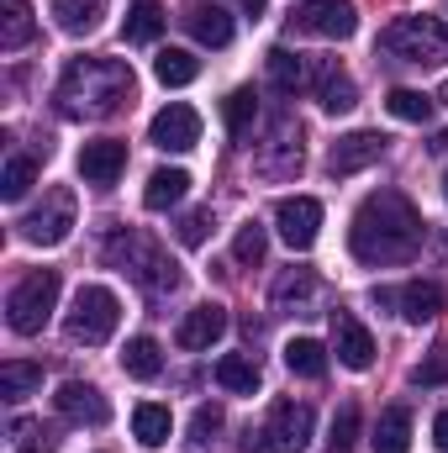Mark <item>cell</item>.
<instances>
[{
	"label": "cell",
	"instance_id": "obj_22",
	"mask_svg": "<svg viewBox=\"0 0 448 453\" xmlns=\"http://www.w3.org/2000/svg\"><path fill=\"white\" fill-rule=\"evenodd\" d=\"M153 80H158V85H169V90H185V85H196V80H201V58H196V53H185V48H164V53L153 58Z\"/></svg>",
	"mask_w": 448,
	"mask_h": 453
},
{
	"label": "cell",
	"instance_id": "obj_26",
	"mask_svg": "<svg viewBox=\"0 0 448 453\" xmlns=\"http://www.w3.org/2000/svg\"><path fill=\"white\" fill-rule=\"evenodd\" d=\"M317 106L328 116L353 111V106H359V85H353L343 69H322V74H317Z\"/></svg>",
	"mask_w": 448,
	"mask_h": 453
},
{
	"label": "cell",
	"instance_id": "obj_1",
	"mask_svg": "<svg viewBox=\"0 0 448 453\" xmlns=\"http://www.w3.org/2000/svg\"><path fill=\"white\" fill-rule=\"evenodd\" d=\"M348 248L359 264L385 269V264H406L422 248V211L401 196V190H375L359 201L353 222H348Z\"/></svg>",
	"mask_w": 448,
	"mask_h": 453
},
{
	"label": "cell",
	"instance_id": "obj_47",
	"mask_svg": "<svg viewBox=\"0 0 448 453\" xmlns=\"http://www.w3.org/2000/svg\"><path fill=\"white\" fill-rule=\"evenodd\" d=\"M444 196H448V180H444Z\"/></svg>",
	"mask_w": 448,
	"mask_h": 453
},
{
	"label": "cell",
	"instance_id": "obj_28",
	"mask_svg": "<svg viewBox=\"0 0 448 453\" xmlns=\"http://www.w3.org/2000/svg\"><path fill=\"white\" fill-rule=\"evenodd\" d=\"M121 369L132 374V380H158L164 374V348L153 338H127L121 348Z\"/></svg>",
	"mask_w": 448,
	"mask_h": 453
},
{
	"label": "cell",
	"instance_id": "obj_40",
	"mask_svg": "<svg viewBox=\"0 0 448 453\" xmlns=\"http://www.w3.org/2000/svg\"><path fill=\"white\" fill-rule=\"evenodd\" d=\"M212 211H206V206H201V211H190V217H185V222L174 226V232H180V242H185V248H201V242H206V237H212Z\"/></svg>",
	"mask_w": 448,
	"mask_h": 453
},
{
	"label": "cell",
	"instance_id": "obj_8",
	"mask_svg": "<svg viewBox=\"0 0 448 453\" xmlns=\"http://www.w3.org/2000/svg\"><path fill=\"white\" fill-rule=\"evenodd\" d=\"M290 32L296 37H322V42H343L359 32V11L353 0H301L290 11Z\"/></svg>",
	"mask_w": 448,
	"mask_h": 453
},
{
	"label": "cell",
	"instance_id": "obj_43",
	"mask_svg": "<svg viewBox=\"0 0 448 453\" xmlns=\"http://www.w3.org/2000/svg\"><path fill=\"white\" fill-rule=\"evenodd\" d=\"M433 443H438V453H448V406L433 417Z\"/></svg>",
	"mask_w": 448,
	"mask_h": 453
},
{
	"label": "cell",
	"instance_id": "obj_17",
	"mask_svg": "<svg viewBox=\"0 0 448 453\" xmlns=\"http://www.w3.org/2000/svg\"><path fill=\"white\" fill-rule=\"evenodd\" d=\"M227 338V311L217 301H206V306H190L185 317H180V327H174V342L180 348H190V353H206L212 342Z\"/></svg>",
	"mask_w": 448,
	"mask_h": 453
},
{
	"label": "cell",
	"instance_id": "obj_24",
	"mask_svg": "<svg viewBox=\"0 0 448 453\" xmlns=\"http://www.w3.org/2000/svg\"><path fill=\"white\" fill-rule=\"evenodd\" d=\"M185 21H190L196 42H206V48H227V42H232V32H237L222 5H190V11H185Z\"/></svg>",
	"mask_w": 448,
	"mask_h": 453
},
{
	"label": "cell",
	"instance_id": "obj_34",
	"mask_svg": "<svg viewBox=\"0 0 448 453\" xmlns=\"http://www.w3.org/2000/svg\"><path fill=\"white\" fill-rule=\"evenodd\" d=\"M37 185V158H5V174H0V201H27V190Z\"/></svg>",
	"mask_w": 448,
	"mask_h": 453
},
{
	"label": "cell",
	"instance_id": "obj_21",
	"mask_svg": "<svg viewBox=\"0 0 448 453\" xmlns=\"http://www.w3.org/2000/svg\"><path fill=\"white\" fill-rule=\"evenodd\" d=\"M169 433H174V417H169V406H158V401H143V406H132V438H137L143 449H164V443H169Z\"/></svg>",
	"mask_w": 448,
	"mask_h": 453
},
{
	"label": "cell",
	"instance_id": "obj_32",
	"mask_svg": "<svg viewBox=\"0 0 448 453\" xmlns=\"http://www.w3.org/2000/svg\"><path fill=\"white\" fill-rule=\"evenodd\" d=\"M32 390H42V364L5 358V364H0V395H5V401H21V395H32Z\"/></svg>",
	"mask_w": 448,
	"mask_h": 453
},
{
	"label": "cell",
	"instance_id": "obj_6",
	"mask_svg": "<svg viewBox=\"0 0 448 453\" xmlns=\"http://www.w3.org/2000/svg\"><path fill=\"white\" fill-rule=\"evenodd\" d=\"M116 322H121V301H116V290H106V285H80L64 333H69V342L101 348V342H112Z\"/></svg>",
	"mask_w": 448,
	"mask_h": 453
},
{
	"label": "cell",
	"instance_id": "obj_3",
	"mask_svg": "<svg viewBox=\"0 0 448 453\" xmlns=\"http://www.w3.org/2000/svg\"><path fill=\"white\" fill-rule=\"evenodd\" d=\"M112 258H121V269L153 296V301H164V296H174L180 290V264L153 242V237H143V232H116L112 237Z\"/></svg>",
	"mask_w": 448,
	"mask_h": 453
},
{
	"label": "cell",
	"instance_id": "obj_12",
	"mask_svg": "<svg viewBox=\"0 0 448 453\" xmlns=\"http://www.w3.org/2000/svg\"><path fill=\"white\" fill-rule=\"evenodd\" d=\"M375 301H380V306H396V317L412 322V327H428V322L444 311V290H438L433 280H412V285H401V290H375Z\"/></svg>",
	"mask_w": 448,
	"mask_h": 453
},
{
	"label": "cell",
	"instance_id": "obj_4",
	"mask_svg": "<svg viewBox=\"0 0 448 453\" xmlns=\"http://www.w3.org/2000/svg\"><path fill=\"white\" fill-rule=\"evenodd\" d=\"M380 48L401 64H444L448 58V27L438 16H396L380 32Z\"/></svg>",
	"mask_w": 448,
	"mask_h": 453
},
{
	"label": "cell",
	"instance_id": "obj_29",
	"mask_svg": "<svg viewBox=\"0 0 448 453\" xmlns=\"http://www.w3.org/2000/svg\"><path fill=\"white\" fill-rule=\"evenodd\" d=\"M285 369L301 380H322L328 374V348L317 338H290L285 342Z\"/></svg>",
	"mask_w": 448,
	"mask_h": 453
},
{
	"label": "cell",
	"instance_id": "obj_14",
	"mask_svg": "<svg viewBox=\"0 0 448 453\" xmlns=\"http://www.w3.org/2000/svg\"><path fill=\"white\" fill-rule=\"evenodd\" d=\"M121 169H127V142L121 137H96V142L80 148V180L85 185L112 190L116 180H121Z\"/></svg>",
	"mask_w": 448,
	"mask_h": 453
},
{
	"label": "cell",
	"instance_id": "obj_31",
	"mask_svg": "<svg viewBox=\"0 0 448 453\" xmlns=\"http://www.w3.org/2000/svg\"><path fill=\"white\" fill-rule=\"evenodd\" d=\"M264 69H269V85H274L280 96H296V90L306 85V64H301V58L290 53V48H269Z\"/></svg>",
	"mask_w": 448,
	"mask_h": 453
},
{
	"label": "cell",
	"instance_id": "obj_27",
	"mask_svg": "<svg viewBox=\"0 0 448 453\" xmlns=\"http://www.w3.org/2000/svg\"><path fill=\"white\" fill-rule=\"evenodd\" d=\"M164 21H169V16H164V5H158V0H137V5L127 11V21H121V37H127V42H137V48H143V42H158Z\"/></svg>",
	"mask_w": 448,
	"mask_h": 453
},
{
	"label": "cell",
	"instance_id": "obj_23",
	"mask_svg": "<svg viewBox=\"0 0 448 453\" xmlns=\"http://www.w3.org/2000/svg\"><path fill=\"white\" fill-rule=\"evenodd\" d=\"M53 21L69 32V37H85L106 21V0H53Z\"/></svg>",
	"mask_w": 448,
	"mask_h": 453
},
{
	"label": "cell",
	"instance_id": "obj_30",
	"mask_svg": "<svg viewBox=\"0 0 448 453\" xmlns=\"http://www.w3.org/2000/svg\"><path fill=\"white\" fill-rule=\"evenodd\" d=\"M217 385H222L227 395H253L259 390V364L243 358V353H222L217 358Z\"/></svg>",
	"mask_w": 448,
	"mask_h": 453
},
{
	"label": "cell",
	"instance_id": "obj_18",
	"mask_svg": "<svg viewBox=\"0 0 448 453\" xmlns=\"http://www.w3.org/2000/svg\"><path fill=\"white\" fill-rule=\"evenodd\" d=\"M333 353L343 369H369L375 364V338L353 311H333Z\"/></svg>",
	"mask_w": 448,
	"mask_h": 453
},
{
	"label": "cell",
	"instance_id": "obj_37",
	"mask_svg": "<svg viewBox=\"0 0 448 453\" xmlns=\"http://www.w3.org/2000/svg\"><path fill=\"white\" fill-rule=\"evenodd\" d=\"M433 106H438V101L422 96V90H390V96H385V111L396 116V121H417V127L433 121Z\"/></svg>",
	"mask_w": 448,
	"mask_h": 453
},
{
	"label": "cell",
	"instance_id": "obj_19",
	"mask_svg": "<svg viewBox=\"0 0 448 453\" xmlns=\"http://www.w3.org/2000/svg\"><path fill=\"white\" fill-rule=\"evenodd\" d=\"M185 196H190V174H185V169H153L148 185H143V206H148V211H169V206H180Z\"/></svg>",
	"mask_w": 448,
	"mask_h": 453
},
{
	"label": "cell",
	"instance_id": "obj_16",
	"mask_svg": "<svg viewBox=\"0 0 448 453\" xmlns=\"http://www.w3.org/2000/svg\"><path fill=\"white\" fill-rule=\"evenodd\" d=\"M53 406H58L69 422H85V427H106V422H112V401H106L96 385H85V380H69V385H58Z\"/></svg>",
	"mask_w": 448,
	"mask_h": 453
},
{
	"label": "cell",
	"instance_id": "obj_20",
	"mask_svg": "<svg viewBox=\"0 0 448 453\" xmlns=\"http://www.w3.org/2000/svg\"><path fill=\"white\" fill-rule=\"evenodd\" d=\"M269 301H274V311H306V306L317 301V274H312V269H285V274L274 280Z\"/></svg>",
	"mask_w": 448,
	"mask_h": 453
},
{
	"label": "cell",
	"instance_id": "obj_5",
	"mask_svg": "<svg viewBox=\"0 0 448 453\" xmlns=\"http://www.w3.org/2000/svg\"><path fill=\"white\" fill-rule=\"evenodd\" d=\"M58 269H32L11 296H5V322H11V333H21V338H37L42 327H48V317H53V306H58Z\"/></svg>",
	"mask_w": 448,
	"mask_h": 453
},
{
	"label": "cell",
	"instance_id": "obj_35",
	"mask_svg": "<svg viewBox=\"0 0 448 453\" xmlns=\"http://www.w3.org/2000/svg\"><path fill=\"white\" fill-rule=\"evenodd\" d=\"M222 121H227L232 137H248L253 121H259V96H253V90H232L222 101Z\"/></svg>",
	"mask_w": 448,
	"mask_h": 453
},
{
	"label": "cell",
	"instance_id": "obj_41",
	"mask_svg": "<svg viewBox=\"0 0 448 453\" xmlns=\"http://www.w3.org/2000/svg\"><path fill=\"white\" fill-rule=\"evenodd\" d=\"M353 438H359V406H343V411L333 417V449L348 453L353 449Z\"/></svg>",
	"mask_w": 448,
	"mask_h": 453
},
{
	"label": "cell",
	"instance_id": "obj_25",
	"mask_svg": "<svg viewBox=\"0 0 448 453\" xmlns=\"http://www.w3.org/2000/svg\"><path fill=\"white\" fill-rule=\"evenodd\" d=\"M375 453H412V411L406 406H385L375 422Z\"/></svg>",
	"mask_w": 448,
	"mask_h": 453
},
{
	"label": "cell",
	"instance_id": "obj_39",
	"mask_svg": "<svg viewBox=\"0 0 448 453\" xmlns=\"http://www.w3.org/2000/svg\"><path fill=\"white\" fill-rule=\"evenodd\" d=\"M222 406H196V417H190V443L196 449H206V443H217V433H222Z\"/></svg>",
	"mask_w": 448,
	"mask_h": 453
},
{
	"label": "cell",
	"instance_id": "obj_2",
	"mask_svg": "<svg viewBox=\"0 0 448 453\" xmlns=\"http://www.w3.org/2000/svg\"><path fill=\"white\" fill-rule=\"evenodd\" d=\"M137 80L121 58H74L58 80V111L64 116H116L132 106Z\"/></svg>",
	"mask_w": 448,
	"mask_h": 453
},
{
	"label": "cell",
	"instance_id": "obj_42",
	"mask_svg": "<svg viewBox=\"0 0 448 453\" xmlns=\"http://www.w3.org/2000/svg\"><path fill=\"white\" fill-rule=\"evenodd\" d=\"M412 380H417V385H444L448 364H444V358H428V364H417V369H412Z\"/></svg>",
	"mask_w": 448,
	"mask_h": 453
},
{
	"label": "cell",
	"instance_id": "obj_15",
	"mask_svg": "<svg viewBox=\"0 0 448 453\" xmlns=\"http://www.w3.org/2000/svg\"><path fill=\"white\" fill-rule=\"evenodd\" d=\"M380 158H385V137L380 132H348V137L333 142L328 169H333V180H348V174H359V169H369Z\"/></svg>",
	"mask_w": 448,
	"mask_h": 453
},
{
	"label": "cell",
	"instance_id": "obj_13",
	"mask_svg": "<svg viewBox=\"0 0 448 453\" xmlns=\"http://www.w3.org/2000/svg\"><path fill=\"white\" fill-rule=\"evenodd\" d=\"M148 142L164 148V153H190L201 142V116L174 101V106H164V111L148 121Z\"/></svg>",
	"mask_w": 448,
	"mask_h": 453
},
{
	"label": "cell",
	"instance_id": "obj_36",
	"mask_svg": "<svg viewBox=\"0 0 448 453\" xmlns=\"http://www.w3.org/2000/svg\"><path fill=\"white\" fill-rule=\"evenodd\" d=\"M32 42V5L27 0H5V27H0V48L16 53Z\"/></svg>",
	"mask_w": 448,
	"mask_h": 453
},
{
	"label": "cell",
	"instance_id": "obj_9",
	"mask_svg": "<svg viewBox=\"0 0 448 453\" xmlns=\"http://www.w3.org/2000/svg\"><path fill=\"white\" fill-rule=\"evenodd\" d=\"M312 427H317V417H312L306 401H274V411H269V422H264L259 438H264L269 453H306Z\"/></svg>",
	"mask_w": 448,
	"mask_h": 453
},
{
	"label": "cell",
	"instance_id": "obj_11",
	"mask_svg": "<svg viewBox=\"0 0 448 453\" xmlns=\"http://www.w3.org/2000/svg\"><path fill=\"white\" fill-rule=\"evenodd\" d=\"M274 232H280L296 253H306V248L322 237V201H312V196H285V201L274 206Z\"/></svg>",
	"mask_w": 448,
	"mask_h": 453
},
{
	"label": "cell",
	"instance_id": "obj_38",
	"mask_svg": "<svg viewBox=\"0 0 448 453\" xmlns=\"http://www.w3.org/2000/svg\"><path fill=\"white\" fill-rule=\"evenodd\" d=\"M264 253H269V232L259 222H243L237 237H232V258H237L243 269H253V264H264Z\"/></svg>",
	"mask_w": 448,
	"mask_h": 453
},
{
	"label": "cell",
	"instance_id": "obj_46",
	"mask_svg": "<svg viewBox=\"0 0 448 453\" xmlns=\"http://www.w3.org/2000/svg\"><path fill=\"white\" fill-rule=\"evenodd\" d=\"M433 101H438V106H448V80L438 85V96H433Z\"/></svg>",
	"mask_w": 448,
	"mask_h": 453
},
{
	"label": "cell",
	"instance_id": "obj_33",
	"mask_svg": "<svg viewBox=\"0 0 448 453\" xmlns=\"http://www.w3.org/2000/svg\"><path fill=\"white\" fill-rule=\"evenodd\" d=\"M11 449L16 453H58V433L32 422V417H16L11 422Z\"/></svg>",
	"mask_w": 448,
	"mask_h": 453
},
{
	"label": "cell",
	"instance_id": "obj_7",
	"mask_svg": "<svg viewBox=\"0 0 448 453\" xmlns=\"http://www.w3.org/2000/svg\"><path fill=\"white\" fill-rule=\"evenodd\" d=\"M74 217H80L74 190L53 185V190H42V206H32V211L16 222V237L32 242V248H58V242L74 232Z\"/></svg>",
	"mask_w": 448,
	"mask_h": 453
},
{
	"label": "cell",
	"instance_id": "obj_45",
	"mask_svg": "<svg viewBox=\"0 0 448 453\" xmlns=\"http://www.w3.org/2000/svg\"><path fill=\"white\" fill-rule=\"evenodd\" d=\"M264 5H269V0H243V11H253V16H264Z\"/></svg>",
	"mask_w": 448,
	"mask_h": 453
},
{
	"label": "cell",
	"instance_id": "obj_10",
	"mask_svg": "<svg viewBox=\"0 0 448 453\" xmlns=\"http://www.w3.org/2000/svg\"><path fill=\"white\" fill-rule=\"evenodd\" d=\"M301 127L290 121V116H280L274 127H269V142H259V158H253V169L264 174V180H290V174H301Z\"/></svg>",
	"mask_w": 448,
	"mask_h": 453
},
{
	"label": "cell",
	"instance_id": "obj_44",
	"mask_svg": "<svg viewBox=\"0 0 448 453\" xmlns=\"http://www.w3.org/2000/svg\"><path fill=\"white\" fill-rule=\"evenodd\" d=\"M433 153H448V127L444 132H433Z\"/></svg>",
	"mask_w": 448,
	"mask_h": 453
}]
</instances>
